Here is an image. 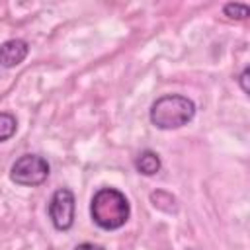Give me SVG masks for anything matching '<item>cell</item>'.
Wrapping results in <instances>:
<instances>
[{
  "mask_svg": "<svg viewBox=\"0 0 250 250\" xmlns=\"http://www.w3.org/2000/svg\"><path fill=\"white\" fill-rule=\"evenodd\" d=\"M135 168L143 176H154L160 170V158L154 150H143L135 160Z\"/></svg>",
  "mask_w": 250,
  "mask_h": 250,
  "instance_id": "6",
  "label": "cell"
},
{
  "mask_svg": "<svg viewBox=\"0 0 250 250\" xmlns=\"http://www.w3.org/2000/svg\"><path fill=\"white\" fill-rule=\"evenodd\" d=\"M225 16H229L232 20H244V18H248V4L230 2V4L225 6Z\"/></svg>",
  "mask_w": 250,
  "mask_h": 250,
  "instance_id": "8",
  "label": "cell"
},
{
  "mask_svg": "<svg viewBox=\"0 0 250 250\" xmlns=\"http://www.w3.org/2000/svg\"><path fill=\"white\" fill-rule=\"evenodd\" d=\"M49 162L39 154H23L10 168V180L18 186H41L49 178Z\"/></svg>",
  "mask_w": 250,
  "mask_h": 250,
  "instance_id": "3",
  "label": "cell"
},
{
  "mask_svg": "<svg viewBox=\"0 0 250 250\" xmlns=\"http://www.w3.org/2000/svg\"><path fill=\"white\" fill-rule=\"evenodd\" d=\"M16 129H18V121L12 113H6V111H0V143L12 139L16 135Z\"/></svg>",
  "mask_w": 250,
  "mask_h": 250,
  "instance_id": "7",
  "label": "cell"
},
{
  "mask_svg": "<svg viewBox=\"0 0 250 250\" xmlns=\"http://www.w3.org/2000/svg\"><path fill=\"white\" fill-rule=\"evenodd\" d=\"M238 84H240L242 92H244V94H248V68H244V70H242V74L238 76Z\"/></svg>",
  "mask_w": 250,
  "mask_h": 250,
  "instance_id": "9",
  "label": "cell"
},
{
  "mask_svg": "<svg viewBox=\"0 0 250 250\" xmlns=\"http://www.w3.org/2000/svg\"><path fill=\"white\" fill-rule=\"evenodd\" d=\"M195 115V104L193 100L180 96V94H166L158 98L150 105V123L156 129L170 131V129H180L188 125Z\"/></svg>",
  "mask_w": 250,
  "mask_h": 250,
  "instance_id": "2",
  "label": "cell"
},
{
  "mask_svg": "<svg viewBox=\"0 0 250 250\" xmlns=\"http://www.w3.org/2000/svg\"><path fill=\"white\" fill-rule=\"evenodd\" d=\"M74 193L68 188H61L49 201V217L57 230H68L74 223Z\"/></svg>",
  "mask_w": 250,
  "mask_h": 250,
  "instance_id": "4",
  "label": "cell"
},
{
  "mask_svg": "<svg viewBox=\"0 0 250 250\" xmlns=\"http://www.w3.org/2000/svg\"><path fill=\"white\" fill-rule=\"evenodd\" d=\"M29 45L23 39H8L0 45V64L4 68H14L25 61Z\"/></svg>",
  "mask_w": 250,
  "mask_h": 250,
  "instance_id": "5",
  "label": "cell"
},
{
  "mask_svg": "<svg viewBox=\"0 0 250 250\" xmlns=\"http://www.w3.org/2000/svg\"><path fill=\"white\" fill-rule=\"evenodd\" d=\"M74 250H104V246H100V244H92V242H84V244H78Z\"/></svg>",
  "mask_w": 250,
  "mask_h": 250,
  "instance_id": "10",
  "label": "cell"
},
{
  "mask_svg": "<svg viewBox=\"0 0 250 250\" xmlns=\"http://www.w3.org/2000/svg\"><path fill=\"white\" fill-rule=\"evenodd\" d=\"M92 221L104 230L121 229L131 215V207L127 197L115 188H102L94 193L90 203Z\"/></svg>",
  "mask_w": 250,
  "mask_h": 250,
  "instance_id": "1",
  "label": "cell"
}]
</instances>
